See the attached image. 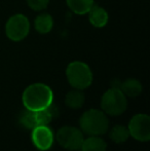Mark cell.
I'll return each instance as SVG.
<instances>
[{"instance_id":"e0dca14e","label":"cell","mask_w":150,"mask_h":151,"mask_svg":"<svg viewBox=\"0 0 150 151\" xmlns=\"http://www.w3.org/2000/svg\"><path fill=\"white\" fill-rule=\"evenodd\" d=\"M35 119H36V127L37 125H48L50 121H52L54 117L48 108H46L40 111H35Z\"/></svg>"},{"instance_id":"5bb4252c","label":"cell","mask_w":150,"mask_h":151,"mask_svg":"<svg viewBox=\"0 0 150 151\" xmlns=\"http://www.w3.org/2000/svg\"><path fill=\"white\" fill-rule=\"evenodd\" d=\"M66 4L73 14L83 16L95 4V0H66Z\"/></svg>"},{"instance_id":"277c9868","label":"cell","mask_w":150,"mask_h":151,"mask_svg":"<svg viewBox=\"0 0 150 151\" xmlns=\"http://www.w3.org/2000/svg\"><path fill=\"white\" fill-rule=\"evenodd\" d=\"M101 108L107 115L119 116L128 108V100L119 88H110L101 98Z\"/></svg>"},{"instance_id":"8992f818","label":"cell","mask_w":150,"mask_h":151,"mask_svg":"<svg viewBox=\"0 0 150 151\" xmlns=\"http://www.w3.org/2000/svg\"><path fill=\"white\" fill-rule=\"evenodd\" d=\"M55 139L63 148L70 151H75L80 149L84 140V136L80 129L72 125H65L57 132Z\"/></svg>"},{"instance_id":"7a4b0ae2","label":"cell","mask_w":150,"mask_h":151,"mask_svg":"<svg viewBox=\"0 0 150 151\" xmlns=\"http://www.w3.org/2000/svg\"><path fill=\"white\" fill-rule=\"evenodd\" d=\"M79 127L82 133L88 136H102L108 132L109 119L102 110L90 109L80 116Z\"/></svg>"},{"instance_id":"52a82bcc","label":"cell","mask_w":150,"mask_h":151,"mask_svg":"<svg viewBox=\"0 0 150 151\" xmlns=\"http://www.w3.org/2000/svg\"><path fill=\"white\" fill-rule=\"evenodd\" d=\"M131 137L140 142L150 140V117L147 114L138 113L131 118L128 125Z\"/></svg>"},{"instance_id":"3957f363","label":"cell","mask_w":150,"mask_h":151,"mask_svg":"<svg viewBox=\"0 0 150 151\" xmlns=\"http://www.w3.org/2000/svg\"><path fill=\"white\" fill-rule=\"evenodd\" d=\"M66 77L73 88L81 91L90 88L94 80L90 67L81 61H73L67 66Z\"/></svg>"},{"instance_id":"8fae6325","label":"cell","mask_w":150,"mask_h":151,"mask_svg":"<svg viewBox=\"0 0 150 151\" xmlns=\"http://www.w3.org/2000/svg\"><path fill=\"white\" fill-rule=\"evenodd\" d=\"M54 18L47 12H41L34 20V28L39 34H48L54 28Z\"/></svg>"},{"instance_id":"7c38bea8","label":"cell","mask_w":150,"mask_h":151,"mask_svg":"<svg viewBox=\"0 0 150 151\" xmlns=\"http://www.w3.org/2000/svg\"><path fill=\"white\" fill-rule=\"evenodd\" d=\"M81 151H106L107 143L100 136H88L83 140L80 149Z\"/></svg>"},{"instance_id":"9c48e42d","label":"cell","mask_w":150,"mask_h":151,"mask_svg":"<svg viewBox=\"0 0 150 151\" xmlns=\"http://www.w3.org/2000/svg\"><path fill=\"white\" fill-rule=\"evenodd\" d=\"M86 14L88 16L90 24L95 28H104L109 22V14L107 12V10L97 4H94Z\"/></svg>"},{"instance_id":"5b68a950","label":"cell","mask_w":150,"mask_h":151,"mask_svg":"<svg viewBox=\"0 0 150 151\" xmlns=\"http://www.w3.org/2000/svg\"><path fill=\"white\" fill-rule=\"evenodd\" d=\"M30 21L25 14H16L8 18L5 23L4 31L6 37L14 42H20L24 40L30 32Z\"/></svg>"},{"instance_id":"4fadbf2b","label":"cell","mask_w":150,"mask_h":151,"mask_svg":"<svg viewBox=\"0 0 150 151\" xmlns=\"http://www.w3.org/2000/svg\"><path fill=\"white\" fill-rule=\"evenodd\" d=\"M85 102V96L81 90L73 88L65 96V104L70 109H79Z\"/></svg>"},{"instance_id":"ac0fdd59","label":"cell","mask_w":150,"mask_h":151,"mask_svg":"<svg viewBox=\"0 0 150 151\" xmlns=\"http://www.w3.org/2000/svg\"><path fill=\"white\" fill-rule=\"evenodd\" d=\"M28 6L34 12H43L46 9L50 0H26Z\"/></svg>"},{"instance_id":"ba28073f","label":"cell","mask_w":150,"mask_h":151,"mask_svg":"<svg viewBox=\"0 0 150 151\" xmlns=\"http://www.w3.org/2000/svg\"><path fill=\"white\" fill-rule=\"evenodd\" d=\"M31 140L38 150L47 151L55 142V134L48 125H37L32 129Z\"/></svg>"},{"instance_id":"6da1fadb","label":"cell","mask_w":150,"mask_h":151,"mask_svg":"<svg viewBox=\"0 0 150 151\" xmlns=\"http://www.w3.org/2000/svg\"><path fill=\"white\" fill-rule=\"evenodd\" d=\"M22 102L26 109L40 111L46 109L54 102V91L45 83H32L23 91Z\"/></svg>"},{"instance_id":"2e32d148","label":"cell","mask_w":150,"mask_h":151,"mask_svg":"<svg viewBox=\"0 0 150 151\" xmlns=\"http://www.w3.org/2000/svg\"><path fill=\"white\" fill-rule=\"evenodd\" d=\"M19 123L22 127L26 129L32 131L36 127V119H35V111H31L25 108L23 111L20 112L18 117Z\"/></svg>"},{"instance_id":"30bf717a","label":"cell","mask_w":150,"mask_h":151,"mask_svg":"<svg viewBox=\"0 0 150 151\" xmlns=\"http://www.w3.org/2000/svg\"><path fill=\"white\" fill-rule=\"evenodd\" d=\"M119 90L124 93L126 97L136 98L143 91V86L140 80L136 78H128L124 81H121Z\"/></svg>"},{"instance_id":"9a60e30c","label":"cell","mask_w":150,"mask_h":151,"mask_svg":"<svg viewBox=\"0 0 150 151\" xmlns=\"http://www.w3.org/2000/svg\"><path fill=\"white\" fill-rule=\"evenodd\" d=\"M131 137L130 132H128V127H124L122 124L114 125L109 132V138L111 141L115 144H122L128 140Z\"/></svg>"},{"instance_id":"d6986e66","label":"cell","mask_w":150,"mask_h":151,"mask_svg":"<svg viewBox=\"0 0 150 151\" xmlns=\"http://www.w3.org/2000/svg\"><path fill=\"white\" fill-rule=\"evenodd\" d=\"M120 83H121V81H120L119 79H113L112 81H111V88H120Z\"/></svg>"}]
</instances>
